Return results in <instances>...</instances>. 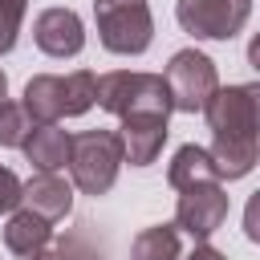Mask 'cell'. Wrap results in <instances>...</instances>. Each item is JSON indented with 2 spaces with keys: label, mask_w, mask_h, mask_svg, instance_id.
Returning a JSON list of instances; mask_svg holds the SVG:
<instances>
[{
  "label": "cell",
  "mask_w": 260,
  "mask_h": 260,
  "mask_svg": "<svg viewBox=\"0 0 260 260\" xmlns=\"http://www.w3.org/2000/svg\"><path fill=\"white\" fill-rule=\"evenodd\" d=\"M20 20H24V0H0V57L16 49Z\"/></svg>",
  "instance_id": "ac0fdd59"
},
{
  "label": "cell",
  "mask_w": 260,
  "mask_h": 260,
  "mask_svg": "<svg viewBox=\"0 0 260 260\" xmlns=\"http://www.w3.org/2000/svg\"><path fill=\"white\" fill-rule=\"evenodd\" d=\"M28 260H65L61 252H37V256H28Z\"/></svg>",
  "instance_id": "7402d4cb"
},
{
  "label": "cell",
  "mask_w": 260,
  "mask_h": 260,
  "mask_svg": "<svg viewBox=\"0 0 260 260\" xmlns=\"http://www.w3.org/2000/svg\"><path fill=\"white\" fill-rule=\"evenodd\" d=\"M130 260H179V228L175 223L142 228L130 244Z\"/></svg>",
  "instance_id": "9a60e30c"
},
{
  "label": "cell",
  "mask_w": 260,
  "mask_h": 260,
  "mask_svg": "<svg viewBox=\"0 0 260 260\" xmlns=\"http://www.w3.org/2000/svg\"><path fill=\"white\" fill-rule=\"evenodd\" d=\"M24 158L32 162V171H61L69 162V134L57 126V122H37L32 134L24 138Z\"/></svg>",
  "instance_id": "7c38bea8"
},
{
  "label": "cell",
  "mask_w": 260,
  "mask_h": 260,
  "mask_svg": "<svg viewBox=\"0 0 260 260\" xmlns=\"http://www.w3.org/2000/svg\"><path fill=\"white\" fill-rule=\"evenodd\" d=\"M32 114L16 102H4L0 106V146H24V138L32 134Z\"/></svg>",
  "instance_id": "2e32d148"
},
{
  "label": "cell",
  "mask_w": 260,
  "mask_h": 260,
  "mask_svg": "<svg viewBox=\"0 0 260 260\" xmlns=\"http://www.w3.org/2000/svg\"><path fill=\"white\" fill-rule=\"evenodd\" d=\"M8 102V77H4V69H0V106Z\"/></svg>",
  "instance_id": "603a6c76"
},
{
  "label": "cell",
  "mask_w": 260,
  "mask_h": 260,
  "mask_svg": "<svg viewBox=\"0 0 260 260\" xmlns=\"http://www.w3.org/2000/svg\"><path fill=\"white\" fill-rule=\"evenodd\" d=\"M207 126L215 138H240V142H256V126H260V110H256V85H228L215 89L203 106Z\"/></svg>",
  "instance_id": "52a82bcc"
},
{
  "label": "cell",
  "mask_w": 260,
  "mask_h": 260,
  "mask_svg": "<svg viewBox=\"0 0 260 260\" xmlns=\"http://www.w3.org/2000/svg\"><path fill=\"white\" fill-rule=\"evenodd\" d=\"M16 207H20V179L8 167H0V215L16 211Z\"/></svg>",
  "instance_id": "d6986e66"
},
{
  "label": "cell",
  "mask_w": 260,
  "mask_h": 260,
  "mask_svg": "<svg viewBox=\"0 0 260 260\" xmlns=\"http://www.w3.org/2000/svg\"><path fill=\"white\" fill-rule=\"evenodd\" d=\"M118 142H122V162L130 167H150L167 142V118H154V114H130L122 118V130H118Z\"/></svg>",
  "instance_id": "30bf717a"
},
{
  "label": "cell",
  "mask_w": 260,
  "mask_h": 260,
  "mask_svg": "<svg viewBox=\"0 0 260 260\" xmlns=\"http://www.w3.org/2000/svg\"><path fill=\"white\" fill-rule=\"evenodd\" d=\"M175 16L199 41H232L252 16V0H179Z\"/></svg>",
  "instance_id": "5b68a950"
},
{
  "label": "cell",
  "mask_w": 260,
  "mask_h": 260,
  "mask_svg": "<svg viewBox=\"0 0 260 260\" xmlns=\"http://www.w3.org/2000/svg\"><path fill=\"white\" fill-rule=\"evenodd\" d=\"M122 167V142L118 130H85L69 134V171L81 195H106Z\"/></svg>",
  "instance_id": "3957f363"
},
{
  "label": "cell",
  "mask_w": 260,
  "mask_h": 260,
  "mask_svg": "<svg viewBox=\"0 0 260 260\" xmlns=\"http://www.w3.org/2000/svg\"><path fill=\"white\" fill-rule=\"evenodd\" d=\"M98 37L110 53L118 57H138L150 49L154 41V16L146 8V0L138 4H114V8H98Z\"/></svg>",
  "instance_id": "8992f818"
},
{
  "label": "cell",
  "mask_w": 260,
  "mask_h": 260,
  "mask_svg": "<svg viewBox=\"0 0 260 260\" xmlns=\"http://www.w3.org/2000/svg\"><path fill=\"white\" fill-rule=\"evenodd\" d=\"M167 179H171L175 191H183V187H191V183H211V179H219V175H215V167H211V154H207L203 146L187 142V146L175 150Z\"/></svg>",
  "instance_id": "5bb4252c"
},
{
  "label": "cell",
  "mask_w": 260,
  "mask_h": 260,
  "mask_svg": "<svg viewBox=\"0 0 260 260\" xmlns=\"http://www.w3.org/2000/svg\"><path fill=\"white\" fill-rule=\"evenodd\" d=\"M49 240H53V228H49V219L45 215H37V211H12L8 215V223H4V244H8V252H16V256H37V252H45L49 248Z\"/></svg>",
  "instance_id": "4fadbf2b"
},
{
  "label": "cell",
  "mask_w": 260,
  "mask_h": 260,
  "mask_svg": "<svg viewBox=\"0 0 260 260\" xmlns=\"http://www.w3.org/2000/svg\"><path fill=\"white\" fill-rule=\"evenodd\" d=\"M228 219V191L219 187V179L211 183H191L183 187L179 203H175V228L187 232L191 240H211Z\"/></svg>",
  "instance_id": "ba28073f"
},
{
  "label": "cell",
  "mask_w": 260,
  "mask_h": 260,
  "mask_svg": "<svg viewBox=\"0 0 260 260\" xmlns=\"http://www.w3.org/2000/svg\"><path fill=\"white\" fill-rule=\"evenodd\" d=\"M114 4H138V0H93V12L98 8H114Z\"/></svg>",
  "instance_id": "44dd1931"
},
{
  "label": "cell",
  "mask_w": 260,
  "mask_h": 260,
  "mask_svg": "<svg viewBox=\"0 0 260 260\" xmlns=\"http://www.w3.org/2000/svg\"><path fill=\"white\" fill-rule=\"evenodd\" d=\"M20 203L28 207V211H37V215H45L49 223H57V219H65L69 211H73V187L53 171H37L28 183H20Z\"/></svg>",
  "instance_id": "8fae6325"
},
{
  "label": "cell",
  "mask_w": 260,
  "mask_h": 260,
  "mask_svg": "<svg viewBox=\"0 0 260 260\" xmlns=\"http://www.w3.org/2000/svg\"><path fill=\"white\" fill-rule=\"evenodd\" d=\"M65 260H106V248L102 244H93V236H89V223H81L77 232H69V236H61V248H57Z\"/></svg>",
  "instance_id": "e0dca14e"
},
{
  "label": "cell",
  "mask_w": 260,
  "mask_h": 260,
  "mask_svg": "<svg viewBox=\"0 0 260 260\" xmlns=\"http://www.w3.org/2000/svg\"><path fill=\"white\" fill-rule=\"evenodd\" d=\"M32 41H37V49H41L45 57L65 61V57H77V53H81V45H85V24H81V16H77L73 8H45V12L37 16V24H32Z\"/></svg>",
  "instance_id": "9c48e42d"
},
{
  "label": "cell",
  "mask_w": 260,
  "mask_h": 260,
  "mask_svg": "<svg viewBox=\"0 0 260 260\" xmlns=\"http://www.w3.org/2000/svg\"><path fill=\"white\" fill-rule=\"evenodd\" d=\"M179 260H183V256H179ZM187 260H228V256H223V252H215L207 240H199V244L191 248V256H187Z\"/></svg>",
  "instance_id": "ffe728a7"
},
{
  "label": "cell",
  "mask_w": 260,
  "mask_h": 260,
  "mask_svg": "<svg viewBox=\"0 0 260 260\" xmlns=\"http://www.w3.org/2000/svg\"><path fill=\"white\" fill-rule=\"evenodd\" d=\"M93 106V73L89 69H73V73H37L24 85V110L32 114V122H61V118H77Z\"/></svg>",
  "instance_id": "7a4b0ae2"
},
{
  "label": "cell",
  "mask_w": 260,
  "mask_h": 260,
  "mask_svg": "<svg viewBox=\"0 0 260 260\" xmlns=\"http://www.w3.org/2000/svg\"><path fill=\"white\" fill-rule=\"evenodd\" d=\"M162 81L171 93V110H179V114H199L207 106V98L219 89L215 61L199 49H179L162 69Z\"/></svg>",
  "instance_id": "277c9868"
},
{
  "label": "cell",
  "mask_w": 260,
  "mask_h": 260,
  "mask_svg": "<svg viewBox=\"0 0 260 260\" xmlns=\"http://www.w3.org/2000/svg\"><path fill=\"white\" fill-rule=\"evenodd\" d=\"M93 102L110 110L114 118H130V114L167 118L171 114V93H167L162 73H130V69L102 73L93 77Z\"/></svg>",
  "instance_id": "6da1fadb"
}]
</instances>
